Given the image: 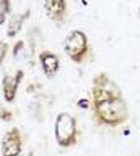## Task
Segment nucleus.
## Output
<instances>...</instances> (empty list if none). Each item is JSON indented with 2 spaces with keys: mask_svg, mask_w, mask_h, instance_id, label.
<instances>
[{
  "mask_svg": "<svg viewBox=\"0 0 140 156\" xmlns=\"http://www.w3.org/2000/svg\"><path fill=\"white\" fill-rule=\"evenodd\" d=\"M93 109H95L97 121L102 124H106V126H119L129 116L127 105L121 97L97 101L93 105Z\"/></svg>",
  "mask_w": 140,
  "mask_h": 156,
  "instance_id": "obj_1",
  "label": "nucleus"
},
{
  "mask_svg": "<svg viewBox=\"0 0 140 156\" xmlns=\"http://www.w3.org/2000/svg\"><path fill=\"white\" fill-rule=\"evenodd\" d=\"M55 137L61 147H71L77 140V124L69 113H60L55 122Z\"/></svg>",
  "mask_w": 140,
  "mask_h": 156,
  "instance_id": "obj_2",
  "label": "nucleus"
},
{
  "mask_svg": "<svg viewBox=\"0 0 140 156\" xmlns=\"http://www.w3.org/2000/svg\"><path fill=\"white\" fill-rule=\"evenodd\" d=\"M65 50H66V53L71 56L74 61H82V58L87 53V50H89L85 34L81 32V31H73L66 37Z\"/></svg>",
  "mask_w": 140,
  "mask_h": 156,
  "instance_id": "obj_3",
  "label": "nucleus"
},
{
  "mask_svg": "<svg viewBox=\"0 0 140 156\" xmlns=\"http://www.w3.org/2000/svg\"><path fill=\"white\" fill-rule=\"evenodd\" d=\"M116 97H121L118 85L113 84L106 74L97 76L95 82H93V103L108 100V98H116Z\"/></svg>",
  "mask_w": 140,
  "mask_h": 156,
  "instance_id": "obj_4",
  "label": "nucleus"
},
{
  "mask_svg": "<svg viewBox=\"0 0 140 156\" xmlns=\"http://www.w3.org/2000/svg\"><path fill=\"white\" fill-rule=\"evenodd\" d=\"M21 153V135L18 129L7 132L2 140V156H18Z\"/></svg>",
  "mask_w": 140,
  "mask_h": 156,
  "instance_id": "obj_5",
  "label": "nucleus"
},
{
  "mask_svg": "<svg viewBox=\"0 0 140 156\" xmlns=\"http://www.w3.org/2000/svg\"><path fill=\"white\" fill-rule=\"evenodd\" d=\"M20 77H21V71L16 73L15 77L7 76L3 79V92H5V100L7 101H11L15 98L16 87H18V84H20Z\"/></svg>",
  "mask_w": 140,
  "mask_h": 156,
  "instance_id": "obj_6",
  "label": "nucleus"
},
{
  "mask_svg": "<svg viewBox=\"0 0 140 156\" xmlns=\"http://www.w3.org/2000/svg\"><path fill=\"white\" fill-rule=\"evenodd\" d=\"M40 61H42V66H44V71L47 76H53L58 69V56L50 53V51H44L40 55Z\"/></svg>",
  "mask_w": 140,
  "mask_h": 156,
  "instance_id": "obj_7",
  "label": "nucleus"
},
{
  "mask_svg": "<svg viewBox=\"0 0 140 156\" xmlns=\"http://www.w3.org/2000/svg\"><path fill=\"white\" fill-rule=\"evenodd\" d=\"M45 10L52 18H61L65 15L66 3L65 0H45Z\"/></svg>",
  "mask_w": 140,
  "mask_h": 156,
  "instance_id": "obj_8",
  "label": "nucleus"
},
{
  "mask_svg": "<svg viewBox=\"0 0 140 156\" xmlns=\"http://www.w3.org/2000/svg\"><path fill=\"white\" fill-rule=\"evenodd\" d=\"M26 18V15H21V16H13L11 18V21H10V29H8V36H15L16 32L20 31V27H21V23H23V20Z\"/></svg>",
  "mask_w": 140,
  "mask_h": 156,
  "instance_id": "obj_9",
  "label": "nucleus"
},
{
  "mask_svg": "<svg viewBox=\"0 0 140 156\" xmlns=\"http://www.w3.org/2000/svg\"><path fill=\"white\" fill-rule=\"evenodd\" d=\"M5 51H7V45H5V44H0V63H2L3 56H5Z\"/></svg>",
  "mask_w": 140,
  "mask_h": 156,
  "instance_id": "obj_10",
  "label": "nucleus"
},
{
  "mask_svg": "<svg viewBox=\"0 0 140 156\" xmlns=\"http://www.w3.org/2000/svg\"><path fill=\"white\" fill-rule=\"evenodd\" d=\"M79 106L81 108H89V101H87V100H81L79 101Z\"/></svg>",
  "mask_w": 140,
  "mask_h": 156,
  "instance_id": "obj_11",
  "label": "nucleus"
},
{
  "mask_svg": "<svg viewBox=\"0 0 140 156\" xmlns=\"http://www.w3.org/2000/svg\"><path fill=\"white\" fill-rule=\"evenodd\" d=\"M3 20H5V16H3V13H2V11H0V24L3 23Z\"/></svg>",
  "mask_w": 140,
  "mask_h": 156,
  "instance_id": "obj_12",
  "label": "nucleus"
}]
</instances>
